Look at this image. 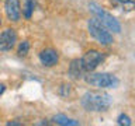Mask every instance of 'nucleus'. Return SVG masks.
Instances as JSON below:
<instances>
[{"label": "nucleus", "mask_w": 135, "mask_h": 126, "mask_svg": "<svg viewBox=\"0 0 135 126\" xmlns=\"http://www.w3.org/2000/svg\"><path fill=\"white\" fill-rule=\"evenodd\" d=\"M80 102H82L83 108L86 111L101 112V111H107L110 108V105L113 104V98L110 94L103 91H87L82 97Z\"/></svg>", "instance_id": "f257e3e1"}, {"label": "nucleus", "mask_w": 135, "mask_h": 126, "mask_svg": "<svg viewBox=\"0 0 135 126\" xmlns=\"http://www.w3.org/2000/svg\"><path fill=\"white\" fill-rule=\"evenodd\" d=\"M89 8H90V11L96 15V18L99 20L107 29H110V31H113V32H120L121 31L120 23H118L110 13L105 11L103 7H100L97 3H90L89 4Z\"/></svg>", "instance_id": "f03ea898"}, {"label": "nucleus", "mask_w": 135, "mask_h": 126, "mask_svg": "<svg viewBox=\"0 0 135 126\" xmlns=\"http://www.w3.org/2000/svg\"><path fill=\"white\" fill-rule=\"evenodd\" d=\"M87 84H90L93 87H100V88H115L120 84L118 80L114 74L111 73H94L89 74L84 77Z\"/></svg>", "instance_id": "7ed1b4c3"}, {"label": "nucleus", "mask_w": 135, "mask_h": 126, "mask_svg": "<svg viewBox=\"0 0 135 126\" xmlns=\"http://www.w3.org/2000/svg\"><path fill=\"white\" fill-rule=\"evenodd\" d=\"M87 28H89L90 35L94 38L97 42H100L101 45H110V44H113V35L108 32V29L105 28L97 18L89 20Z\"/></svg>", "instance_id": "20e7f679"}, {"label": "nucleus", "mask_w": 135, "mask_h": 126, "mask_svg": "<svg viewBox=\"0 0 135 126\" xmlns=\"http://www.w3.org/2000/svg\"><path fill=\"white\" fill-rule=\"evenodd\" d=\"M84 71H93L97 66L103 62V55L99 50H87L80 59Z\"/></svg>", "instance_id": "39448f33"}, {"label": "nucleus", "mask_w": 135, "mask_h": 126, "mask_svg": "<svg viewBox=\"0 0 135 126\" xmlns=\"http://www.w3.org/2000/svg\"><path fill=\"white\" fill-rule=\"evenodd\" d=\"M17 34L13 28H7L0 34V50H10L16 45Z\"/></svg>", "instance_id": "423d86ee"}, {"label": "nucleus", "mask_w": 135, "mask_h": 126, "mask_svg": "<svg viewBox=\"0 0 135 126\" xmlns=\"http://www.w3.org/2000/svg\"><path fill=\"white\" fill-rule=\"evenodd\" d=\"M6 8V14L10 21H18L21 15V8H20V2L18 0H7L4 4Z\"/></svg>", "instance_id": "0eeeda50"}, {"label": "nucleus", "mask_w": 135, "mask_h": 126, "mask_svg": "<svg viewBox=\"0 0 135 126\" xmlns=\"http://www.w3.org/2000/svg\"><path fill=\"white\" fill-rule=\"evenodd\" d=\"M58 53H56V50H54V49H44L42 52L40 53V60L41 63L44 66H55L58 63Z\"/></svg>", "instance_id": "6e6552de"}, {"label": "nucleus", "mask_w": 135, "mask_h": 126, "mask_svg": "<svg viewBox=\"0 0 135 126\" xmlns=\"http://www.w3.org/2000/svg\"><path fill=\"white\" fill-rule=\"evenodd\" d=\"M83 66H82V62L79 60V59H75V60H72L70 66H69V74L72 78H80L83 76Z\"/></svg>", "instance_id": "1a4fd4ad"}, {"label": "nucleus", "mask_w": 135, "mask_h": 126, "mask_svg": "<svg viewBox=\"0 0 135 126\" xmlns=\"http://www.w3.org/2000/svg\"><path fill=\"white\" fill-rule=\"evenodd\" d=\"M113 3V6L124 11H134L135 10V0H110Z\"/></svg>", "instance_id": "9d476101"}, {"label": "nucleus", "mask_w": 135, "mask_h": 126, "mask_svg": "<svg viewBox=\"0 0 135 126\" xmlns=\"http://www.w3.org/2000/svg\"><path fill=\"white\" fill-rule=\"evenodd\" d=\"M54 120L56 122L58 125H62V126H68V125L76 126V125H79L78 120L70 119V118H68V116H65V115H56V116H54Z\"/></svg>", "instance_id": "9b49d317"}, {"label": "nucleus", "mask_w": 135, "mask_h": 126, "mask_svg": "<svg viewBox=\"0 0 135 126\" xmlns=\"http://www.w3.org/2000/svg\"><path fill=\"white\" fill-rule=\"evenodd\" d=\"M34 7H35V2H34V0H25V4H24V15H25V18H31V15L34 13Z\"/></svg>", "instance_id": "f8f14e48"}, {"label": "nucleus", "mask_w": 135, "mask_h": 126, "mask_svg": "<svg viewBox=\"0 0 135 126\" xmlns=\"http://www.w3.org/2000/svg\"><path fill=\"white\" fill-rule=\"evenodd\" d=\"M117 123L121 125V126H131V125H132V122H131V118L128 115L121 113V115L118 116V119H117Z\"/></svg>", "instance_id": "ddd939ff"}, {"label": "nucleus", "mask_w": 135, "mask_h": 126, "mask_svg": "<svg viewBox=\"0 0 135 126\" xmlns=\"http://www.w3.org/2000/svg\"><path fill=\"white\" fill-rule=\"evenodd\" d=\"M28 50H30V44H28V41L21 42L20 46H18V55H20V56H25V55L28 53Z\"/></svg>", "instance_id": "4468645a"}, {"label": "nucleus", "mask_w": 135, "mask_h": 126, "mask_svg": "<svg viewBox=\"0 0 135 126\" xmlns=\"http://www.w3.org/2000/svg\"><path fill=\"white\" fill-rule=\"evenodd\" d=\"M4 90H6V86H4V84H2V83H0V95H2L3 92H4Z\"/></svg>", "instance_id": "2eb2a0df"}, {"label": "nucleus", "mask_w": 135, "mask_h": 126, "mask_svg": "<svg viewBox=\"0 0 135 126\" xmlns=\"http://www.w3.org/2000/svg\"><path fill=\"white\" fill-rule=\"evenodd\" d=\"M7 125H8V126H11V125H13V126H20L21 123H18V122H8Z\"/></svg>", "instance_id": "dca6fc26"}, {"label": "nucleus", "mask_w": 135, "mask_h": 126, "mask_svg": "<svg viewBox=\"0 0 135 126\" xmlns=\"http://www.w3.org/2000/svg\"><path fill=\"white\" fill-rule=\"evenodd\" d=\"M0 24H2V17H0Z\"/></svg>", "instance_id": "f3484780"}]
</instances>
